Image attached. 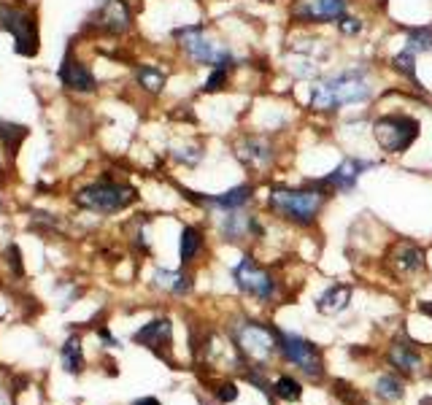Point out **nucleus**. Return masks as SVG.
<instances>
[{
    "label": "nucleus",
    "instance_id": "9",
    "mask_svg": "<svg viewBox=\"0 0 432 405\" xmlns=\"http://www.w3.org/2000/svg\"><path fill=\"white\" fill-rule=\"evenodd\" d=\"M235 343L246 357H252L257 362H265L273 352H279V341H276V329L265 327L262 322H243L232 329Z\"/></svg>",
    "mask_w": 432,
    "mask_h": 405
},
{
    "label": "nucleus",
    "instance_id": "24",
    "mask_svg": "<svg viewBox=\"0 0 432 405\" xmlns=\"http://www.w3.org/2000/svg\"><path fill=\"white\" fill-rule=\"evenodd\" d=\"M376 394L386 403H397V400H403V381L392 373H384L381 379L376 381Z\"/></svg>",
    "mask_w": 432,
    "mask_h": 405
},
{
    "label": "nucleus",
    "instance_id": "1",
    "mask_svg": "<svg viewBox=\"0 0 432 405\" xmlns=\"http://www.w3.org/2000/svg\"><path fill=\"white\" fill-rule=\"evenodd\" d=\"M330 200V190L324 187H303V190H289V187H273L270 195H267V208L276 216L292 222V225H300V227H308L317 222V216L322 214L324 202Z\"/></svg>",
    "mask_w": 432,
    "mask_h": 405
},
{
    "label": "nucleus",
    "instance_id": "20",
    "mask_svg": "<svg viewBox=\"0 0 432 405\" xmlns=\"http://www.w3.org/2000/svg\"><path fill=\"white\" fill-rule=\"evenodd\" d=\"M170 335H173L170 322H168V319H154V322H149L143 329L135 332V341L157 349V346H168V343H170Z\"/></svg>",
    "mask_w": 432,
    "mask_h": 405
},
{
    "label": "nucleus",
    "instance_id": "4",
    "mask_svg": "<svg viewBox=\"0 0 432 405\" xmlns=\"http://www.w3.org/2000/svg\"><path fill=\"white\" fill-rule=\"evenodd\" d=\"M173 39H176L178 49L195 65H211V68H230L232 65V51L222 41H216L203 25L178 27Z\"/></svg>",
    "mask_w": 432,
    "mask_h": 405
},
{
    "label": "nucleus",
    "instance_id": "28",
    "mask_svg": "<svg viewBox=\"0 0 432 405\" xmlns=\"http://www.w3.org/2000/svg\"><path fill=\"white\" fill-rule=\"evenodd\" d=\"M411 54L416 51H432V30H416L408 36V46H406Z\"/></svg>",
    "mask_w": 432,
    "mask_h": 405
},
{
    "label": "nucleus",
    "instance_id": "23",
    "mask_svg": "<svg viewBox=\"0 0 432 405\" xmlns=\"http://www.w3.org/2000/svg\"><path fill=\"white\" fill-rule=\"evenodd\" d=\"M154 287L165 292H173V294H187L192 289V281L187 273L181 270H157L154 273Z\"/></svg>",
    "mask_w": 432,
    "mask_h": 405
},
{
    "label": "nucleus",
    "instance_id": "16",
    "mask_svg": "<svg viewBox=\"0 0 432 405\" xmlns=\"http://www.w3.org/2000/svg\"><path fill=\"white\" fill-rule=\"evenodd\" d=\"M386 357H389V365H392L394 370H400L403 376H419L421 365H424V362H421V352L411 341H406V338H403V341L397 338V341L389 346V354Z\"/></svg>",
    "mask_w": 432,
    "mask_h": 405
},
{
    "label": "nucleus",
    "instance_id": "17",
    "mask_svg": "<svg viewBox=\"0 0 432 405\" xmlns=\"http://www.w3.org/2000/svg\"><path fill=\"white\" fill-rule=\"evenodd\" d=\"M219 232L225 241H243L249 238L252 232H259V225H257L254 216L241 214L238 208L235 211H225L222 222H219Z\"/></svg>",
    "mask_w": 432,
    "mask_h": 405
},
{
    "label": "nucleus",
    "instance_id": "3",
    "mask_svg": "<svg viewBox=\"0 0 432 405\" xmlns=\"http://www.w3.org/2000/svg\"><path fill=\"white\" fill-rule=\"evenodd\" d=\"M0 27L14 39V51L22 57H36L41 49V27L36 6L22 0H3L0 3Z\"/></svg>",
    "mask_w": 432,
    "mask_h": 405
},
{
    "label": "nucleus",
    "instance_id": "14",
    "mask_svg": "<svg viewBox=\"0 0 432 405\" xmlns=\"http://www.w3.org/2000/svg\"><path fill=\"white\" fill-rule=\"evenodd\" d=\"M368 168H373V163L349 157V160H344V163L332 170L330 176L319 178L317 184L330 192H351L356 187V181H359V176H362V170H368Z\"/></svg>",
    "mask_w": 432,
    "mask_h": 405
},
{
    "label": "nucleus",
    "instance_id": "7",
    "mask_svg": "<svg viewBox=\"0 0 432 405\" xmlns=\"http://www.w3.org/2000/svg\"><path fill=\"white\" fill-rule=\"evenodd\" d=\"M276 341H279V354L294 365L300 373H305L308 379H322L324 376V359L322 352L311 341H305L294 332H281L276 329Z\"/></svg>",
    "mask_w": 432,
    "mask_h": 405
},
{
    "label": "nucleus",
    "instance_id": "30",
    "mask_svg": "<svg viewBox=\"0 0 432 405\" xmlns=\"http://www.w3.org/2000/svg\"><path fill=\"white\" fill-rule=\"evenodd\" d=\"M227 87V68H214L203 84V92H219Z\"/></svg>",
    "mask_w": 432,
    "mask_h": 405
},
{
    "label": "nucleus",
    "instance_id": "22",
    "mask_svg": "<svg viewBox=\"0 0 432 405\" xmlns=\"http://www.w3.org/2000/svg\"><path fill=\"white\" fill-rule=\"evenodd\" d=\"M135 81H138V87L143 92H149V95H160L163 87H165V71H160L157 65H138L135 68Z\"/></svg>",
    "mask_w": 432,
    "mask_h": 405
},
{
    "label": "nucleus",
    "instance_id": "32",
    "mask_svg": "<svg viewBox=\"0 0 432 405\" xmlns=\"http://www.w3.org/2000/svg\"><path fill=\"white\" fill-rule=\"evenodd\" d=\"M338 27L344 30L346 36H354V33L362 30V22H356V19H351V16H341V19H338Z\"/></svg>",
    "mask_w": 432,
    "mask_h": 405
},
{
    "label": "nucleus",
    "instance_id": "11",
    "mask_svg": "<svg viewBox=\"0 0 432 405\" xmlns=\"http://www.w3.org/2000/svg\"><path fill=\"white\" fill-rule=\"evenodd\" d=\"M60 84L68 92H76V95H92L98 89V78L92 76L87 65L78 60L76 54H65L63 65H60Z\"/></svg>",
    "mask_w": 432,
    "mask_h": 405
},
{
    "label": "nucleus",
    "instance_id": "8",
    "mask_svg": "<svg viewBox=\"0 0 432 405\" xmlns=\"http://www.w3.org/2000/svg\"><path fill=\"white\" fill-rule=\"evenodd\" d=\"M232 279L238 284V289L259 303H270L279 294V281L270 276V270L257 265L254 257H243L241 262L232 267Z\"/></svg>",
    "mask_w": 432,
    "mask_h": 405
},
{
    "label": "nucleus",
    "instance_id": "26",
    "mask_svg": "<svg viewBox=\"0 0 432 405\" xmlns=\"http://www.w3.org/2000/svg\"><path fill=\"white\" fill-rule=\"evenodd\" d=\"M273 394L281 397V400L294 403V400L303 397V386H300V381L292 379V376H281V379H276V384H273Z\"/></svg>",
    "mask_w": 432,
    "mask_h": 405
},
{
    "label": "nucleus",
    "instance_id": "5",
    "mask_svg": "<svg viewBox=\"0 0 432 405\" xmlns=\"http://www.w3.org/2000/svg\"><path fill=\"white\" fill-rule=\"evenodd\" d=\"M138 192L133 190L130 184H122V181H114V178H101L95 184H87L84 190L76 192V202L78 208H87V211H95V214H116L122 208H128L130 202L135 200Z\"/></svg>",
    "mask_w": 432,
    "mask_h": 405
},
{
    "label": "nucleus",
    "instance_id": "18",
    "mask_svg": "<svg viewBox=\"0 0 432 405\" xmlns=\"http://www.w3.org/2000/svg\"><path fill=\"white\" fill-rule=\"evenodd\" d=\"M252 187L249 184H241V187H232V190L222 192V195H205V198H195L203 205H214V208H222V211H235V208H243L246 202L252 200Z\"/></svg>",
    "mask_w": 432,
    "mask_h": 405
},
{
    "label": "nucleus",
    "instance_id": "29",
    "mask_svg": "<svg viewBox=\"0 0 432 405\" xmlns=\"http://www.w3.org/2000/svg\"><path fill=\"white\" fill-rule=\"evenodd\" d=\"M392 65H394V71L397 73H403V76H408V78H416V68H413V54L411 51H400L397 57L392 60Z\"/></svg>",
    "mask_w": 432,
    "mask_h": 405
},
{
    "label": "nucleus",
    "instance_id": "34",
    "mask_svg": "<svg viewBox=\"0 0 432 405\" xmlns=\"http://www.w3.org/2000/svg\"><path fill=\"white\" fill-rule=\"evenodd\" d=\"M133 405H160V400H154V397H143V400H135Z\"/></svg>",
    "mask_w": 432,
    "mask_h": 405
},
{
    "label": "nucleus",
    "instance_id": "25",
    "mask_svg": "<svg viewBox=\"0 0 432 405\" xmlns=\"http://www.w3.org/2000/svg\"><path fill=\"white\" fill-rule=\"evenodd\" d=\"M27 138V130L22 125H11V122H3L0 119V146H6L9 152H16L19 143Z\"/></svg>",
    "mask_w": 432,
    "mask_h": 405
},
{
    "label": "nucleus",
    "instance_id": "2",
    "mask_svg": "<svg viewBox=\"0 0 432 405\" xmlns=\"http://www.w3.org/2000/svg\"><path fill=\"white\" fill-rule=\"evenodd\" d=\"M370 84L365 76H359L354 71H344L335 76L319 78L314 89H311V108L317 111H335L351 103H362L370 98Z\"/></svg>",
    "mask_w": 432,
    "mask_h": 405
},
{
    "label": "nucleus",
    "instance_id": "19",
    "mask_svg": "<svg viewBox=\"0 0 432 405\" xmlns=\"http://www.w3.org/2000/svg\"><path fill=\"white\" fill-rule=\"evenodd\" d=\"M349 303H351V287L349 284H335V287H330L327 292L319 294L317 311L324 314V317H335V314L346 311Z\"/></svg>",
    "mask_w": 432,
    "mask_h": 405
},
{
    "label": "nucleus",
    "instance_id": "10",
    "mask_svg": "<svg viewBox=\"0 0 432 405\" xmlns=\"http://www.w3.org/2000/svg\"><path fill=\"white\" fill-rule=\"evenodd\" d=\"M89 22L103 36H125L133 25V14L125 0H98V9Z\"/></svg>",
    "mask_w": 432,
    "mask_h": 405
},
{
    "label": "nucleus",
    "instance_id": "12",
    "mask_svg": "<svg viewBox=\"0 0 432 405\" xmlns=\"http://www.w3.org/2000/svg\"><path fill=\"white\" fill-rule=\"evenodd\" d=\"M386 265L392 267V273L397 279H408V276H416L419 270H424V252H421L416 243L400 241L394 243L389 254H386Z\"/></svg>",
    "mask_w": 432,
    "mask_h": 405
},
{
    "label": "nucleus",
    "instance_id": "15",
    "mask_svg": "<svg viewBox=\"0 0 432 405\" xmlns=\"http://www.w3.org/2000/svg\"><path fill=\"white\" fill-rule=\"evenodd\" d=\"M346 16V0H300L294 19L300 22H338Z\"/></svg>",
    "mask_w": 432,
    "mask_h": 405
},
{
    "label": "nucleus",
    "instance_id": "21",
    "mask_svg": "<svg viewBox=\"0 0 432 405\" xmlns=\"http://www.w3.org/2000/svg\"><path fill=\"white\" fill-rule=\"evenodd\" d=\"M203 252V232L197 227H187L181 230V243H178V257H181V265H192L195 257Z\"/></svg>",
    "mask_w": 432,
    "mask_h": 405
},
{
    "label": "nucleus",
    "instance_id": "6",
    "mask_svg": "<svg viewBox=\"0 0 432 405\" xmlns=\"http://www.w3.org/2000/svg\"><path fill=\"white\" fill-rule=\"evenodd\" d=\"M373 138L386 154H403L419 138V122L408 114H386L373 122Z\"/></svg>",
    "mask_w": 432,
    "mask_h": 405
},
{
    "label": "nucleus",
    "instance_id": "27",
    "mask_svg": "<svg viewBox=\"0 0 432 405\" xmlns=\"http://www.w3.org/2000/svg\"><path fill=\"white\" fill-rule=\"evenodd\" d=\"M63 362H65V370H71V373H81V367H84V354H81L78 338H71V341L65 343Z\"/></svg>",
    "mask_w": 432,
    "mask_h": 405
},
{
    "label": "nucleus",
    "instance_id": "13",
    "mask_svg": "<svg viewBox=\"0 0 432 405\" xmlns=\"http://www.w3.org/2000/svg\"><path fill=\"white\" fill-rule=\"evenodd\" d=\"M273 143L265 135H243L235 140V157L252 170H265L273 163Z\"/></svg>",
    "mask_w": 432,
    "mask_h": 405
},
{
    "label": "nucleus",
    "instance_id": "33",
    "mask_svg": "<svg viewBox=\"0 0 432 405\" xmlns=\"http://www.w3.org/2000/svg\"><path fill=\"white\" fill-rule=\"evenodd\" d=\"M238 397V389H235V384H225L222 389H219V400L222 403H232Z\"/></svg>",
    "mask_w": 432,
    "mask_h": 405
},
{
    "label": "nucleus",
    "instance_id": "31",
    "mask_svg": "<svg viewBox=\"0 0 432 405\" xmlns=\"http://www.w3.org/2000/svg\"><path fill=\"white\" fill-rule=\"evenodd\" d=\"M173 160H178L181 165H197L203 160V149H197V146H181V149H173Z\"/></svg>",
    "mask_w": 432,
    "mask_h": 405
}]
</instances>
